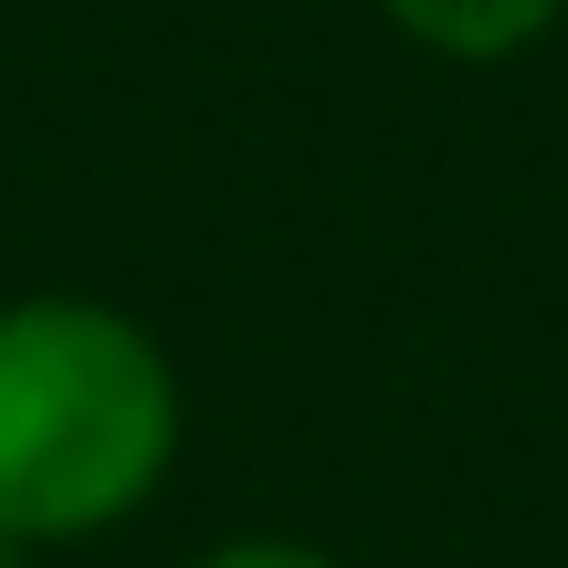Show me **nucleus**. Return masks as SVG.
I'll use <instances>...</instances> for the list:
<instances>
[{"label":"nucleus","instance_id":"obj_4","mask_svg":"<svg viewBox=\"0 0 568 568\" xmlns=\"http://www.w3.org/2000/svg\"><path fill=\"white\" fill-rule=\"evenodd\" d=\"M32 558H42V548H21V537L0 527V568H32Z\"/></svg>","mask_w":568,"mask_h":568},{"label":"nucleus","instance_id":"obj_2","mask_svg":"<svg viewBox=\"0 0 568 568\" xmlns=\"http://www.w3.org/2000/svg\"><path fill=\"white\" fill-rule=\"evenodd\" d=\"M379 11L443 63H506V53H527V42L558 32L568 0H379Z\"/></svg>","mask_w":568,"mask_h":568},{"label":"nucleus","instance_id":"obj_3","mask_svg":"<svg viewBox=\"0 0 568 568\" xmlns=\"http://www.w3.org/2000/svg\"><path fill=\"white\" fill-rule=\"evenodd\" d=\"M190 568H337L326 548H295V537H232V548L190 558Z\"/></svg>","mask_w":568,"mask_h":568},{"label":"nucleus","instance_id":"obj_1","mask_svg":"<svg viewBox=\"0 0 568 568\" xmlns=\"http://www.w3.org/2000/svg\"><path fill=\"white\" fill-rule=\"evenodd\" d=\"M180 464V368L126 305H0V527L21 548H84L126 527Z\"/></svg>","mask_w":568,"mask_h":568}]
</instances>
